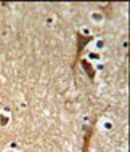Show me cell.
Masks as SVG:
<instances>
[{
  "instance_id": "obj_1",
  "label": "cell",
  "mask_w": 130,
  "mask_h": 152,
  "mask_svg": "<svg viewBox=\"0 0 130 152\" xmlns=\"http://www.w3.org/2000/svg\"><path fill=\"white\" fill-rule=\"evenodd\" d=\"M76 38H77V53H76V62L79 61V58H80L82 51H84V48H85V45L88 43V42H92V35H82V34H76ZM76 62H74V66H76ZM72 66V67H74Z\"/></svg>"
},
{
  "instance_id": "obj_2",
  "label": "cell",
  "mask_w": 130,
  "mask_h": 152,
  "mask_svg": "<svg viewBox=\"0 0 130 152\" xmlns=\"http://www.w3.org/2000/svg\"><path fill=\"white\" fill-rule=\"evenodd\" d=\"M80 64H82V67L85 69V72H87V75L90 77V80H93V78H95V69L92 67V64H90L88 61H85V59L80 61Z\"/></svg>"
}]
</instances>
